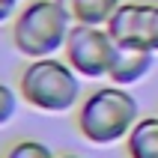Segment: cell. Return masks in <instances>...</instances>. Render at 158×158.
<instances>
[{"label":"cell","mask_w":158,"mask_h":158,"mask_svg":"<svg viewBox=\"0 0 158 158\" xmlns=\"http://www.w3.org/2000/svg\"><path fill=\"white\" fill-rule=\"evenodd\" d=\"M18 96L39 114H69L81 105V75L60 57L27 60L18 75Z\"/></svg>","instance_id":"obj_1"},{"label":"cell","mask_w":158,"mask_h":158,"mask_svg":"<svg viewBox=\"0 0 158 158\" xmlns=\"http://www.w3.org/2000/svg\"><path fill=\"white\" fill-rule=\"evenodd\" d=\"M137 98L125 87L107 84L93 89L78 105V131L96 146H110L116 140H125L134 123L140 119Z\"/></svg>","instance_id":"obj_2"},{"label":"cell","mask_w":158,"mask_h":158,"mask_svg":"<svg viewBox=\"0 0 158 158\" xmlns=\"http://www.w3.org/2000/svg\"><path fill=\"white\" fill-rule=\"evenodd\" d=\"M72 18L57 0H27L12 18V48L27 60L57 57L66 48Z\"/></svg>","instance_id":"obj_3"},{"label":"cell","mask_w":158,"mask_h":158,"mask_svg":"<svg viewBox=\"0 0 158 158\" xmlns=\"http://www.w3.org/2000/svg\"><path fill=\"white\" fill-rule=\"evenodd\" d=\"M116 42L110 39L107 27H89V24H72L63 60L78 72L81 78H107L110 60H114Z\"/></svg>","instance_id":"obj_4"},{"label":"cell","mask_w":158,"mask_h":158,"mask_svg":"<svg viewBox=\"0 0 158 158\" xmlns=\"http://www.w3.org/2000/svg\"><path fill=\"white\" fill-rule=\"evenodd\" d=\"M155 3H119L107 21V33L116 45H140L149 48V21Z\"/></svg>","instance_id":"obj_5"},{"label":"cell","mask_w":158,"mask_h":158,"mask_svg":"<svg viewBox=\"0 0 158 158\" xmlns=\"http://www.w3.org/2000/svg\"><path fill=\"white\" fill-rule=\"evenodd\" d=\"M155 51L140 48V45H116L110 69H107V81L116 87H134L137 81H143L152 69Z\"/></svg>","instance_id":"obj_6"},{"label":"cell","mask_w":158,"mask_h":158,"mask_svg":"<svg viewBox=\"0 0 158 158\" xmlns=\"http://www.w3.org/2000/svg\"><path fill=\"white\" fill-rule=\"evenodd\" d=\"M63 12L72 18V24H89V27H107L123 0H57Z\"/></svg>","instance_id":"obj_7"},{"label":"cell","mask_w":158,"mask_h":158,"mask_svg":"<svg viewBox=\"0 0 158 158\" xmlns=\"http://www.w3.org/2000/svg\"><path fill=\"white\" fill-rule=\"evenodd\" d=\"M128 158H158V116H140L125 137Z\"/></svg>","instance_id":"obj_8"},{"label":"cell","mask_w":158,"mask_h":158,"mask_svg":"<svg viewBox=\"0 0 158 158\" xmlns=\"http://www.w3.org/2000/svg\"><path fill=\"white\" fill-rule=\"evenodd\" d=\"M3 158H57L51 152V146L42 140H33V137H24V140H15L9 143Z\"/></svg>","instance_id":"obj_9"},{"label":"cell","mask_w":158,"mask_h":158,"mask_svg":"<svg viewBox=\"0 0 158 158\" xmlns=\"http://www.w3.org/2000/svg\"><path fill=\"white\" fill-rule=\"evenodd\" d=\"M18 87H9L6 81H0V128L9 125L18 114Z\"/></svg>","instance_id":"obj_10"},{"label":"cell","mask_w":158,"mask_h":158,"mask_svg":"<svg viewBox=\"0 0 158 158\" xmlns=\"http://www.w3.org/2000/svg\"><path fill=\"white\" fill-rule=\"evenodd\" d=\"M18 9H21V0H0V24L12 21L18 15Z\"/></svg>","instance_id":"obj_11"},{"label":"cell","mask_w":158,"mask_h":158,"mask_svg":"<svg viewBox=\"0 0 158 158\" xmlns=\"http://www.w3.org/2000/svg\"><path fill=\"white\" fill-rule=\"evenodd\" d=\"M149 51L158 54V6L152 9V21H149Z\"/></svg>","instance_id":"obj_12"},{"label":"cell","mask_w":158,"mask_h":158,"mask_svg":"<svg viewBox=\"0 0 158 158\" xmlns=\"http://www.w3.org/2000/svg\"><path fill=\"white\" fill-rule=\"evenodd\" d=\"M57 158H84V155H57Z\"/></svg>","instance_id":"obj_13"}]
</instances>
